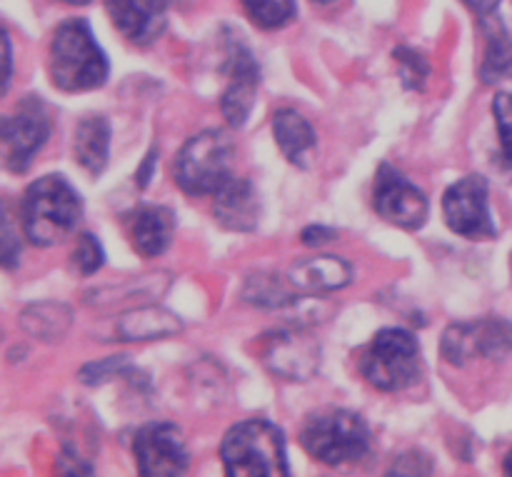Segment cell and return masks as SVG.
<instances>
[{
    "mask_svg": "<svg viewBox=\"0 0 512 477\" xmlns=\"http://www.w3.org/2000/svg\"><path fill=\"white\" fill-rule=\"evenodd\" d=\"M83 220V195L68 178L50 173L28 185L20 203L23 233L35 248L63 243Z\"/></svg>",
    "mask_w": 512,
    "mask_h": 477,
    "instance_id": "obj_1",
    "label": "cell"
},
{
    "mask_svg": "<svg viewBox=\"0 0 512 477\" xmlns=\"http://www.w3.org/2000/svg\"><path fill=\"white\" fill-rule=\"evenodd\" d=\"M48 73L55 88L65 93H88L103 88L110 75V63L88 20L73 18L55 28L50 40Z\"/></svg>",
    "mask_w": 512,
    "mask_h": 477,
    "instance_id": "obj_2",
    "label": "cell"
},
{
    "mask_svg": "<svg viewBox=\"0 0 512 477\" xmlns=\"http://www.w3.org/2000/svg\"><path fill=\"white\" fill-rule=\"evenodd\" d=\"M228 477H285L290 475L285 435L270 420H243L225 433L220 443Z\"/></svg>",
    "mask_w": 512,
    "mask_h": 477,
    "instance_id": "obj_3",
    "label": "cell"
},
{
    "mask_svg": "<svg viewBox=\"0 0 512 477\" xmlns=\"http://www.w3.org/2000/svg\"><path fill=\"white\" fill-rule=\"evenodd\" d=\"M305 453L328 468L355 465L368 458L370 428L363 415L353 410L330 408L310 415L300 430Z\"/></svg>",
    "mask_w": 512,
    "mask_h": 477,
    "instance_id": "obj_4",
    "label": "cell"
},
{
    "mask_svg": "<svg viewBox=\"0 0 512 477\" xmlns=\"http://www.w3.org/2000/svg\"><path fill=\"white\" fill-rule=\"evenodd\" d=\"M360 375L380 393H403L423 378L418 338L405 328H385L360 355Z\"/></svg>",
    "mask_w": 512,
    "mask_h": 477,
    "instance_id": "obj_5",
    "label": "cell"
},
{
    "mask_svg": "<svg viewBox=\"0 0 512 477\" xmlns=\"http://www.w3.org/2000/svg\"><path fill=\"white\" fill-rule=\"evenodd\" d=\"M233 158L235 145L225 130H203L175 155V183L190 198L215 195L233 178Z\"/></svg>",
    "mask_w": 512,
    "mask_h": 477,
    "instance_id": "obj_6",
    "label": "cell"
},
{
    "mask_svg": "<svg viewBox=\"0 0 512 477\" xmlns=\"http://www.w3.org/2000/svg\"><path fill=\"white\" fill-rule=\"evenodd\" d=\"M443 218L455 235L468 240H488L498 235L490 213V185L483 175L455 180L443 195Z\"/></svg>",
    "mask_w": 512,
    "mask_h": 477,
    "instance_id": "obj_7",
    "label": "cell"
},
{
    "mask_svg": "<svg viewBox=\"0 0 512 477\" xmlns=\"http://www.w3.org/2000/svg\"><path fill=\"white\" fill-rule=\"evenodd\" d=\"M133 455L143 477H178L190 468L183 430L170 420L140 425L133 438Z\"/></svg>",
    "mask_w": 512,
    "mask_h": 477,
    "instance_id": "obj_8",
    "label": "cell"
},
{
    "mask_svg": "<svg viewBox=\"0 0 512 477\" xmlns=\"http://www.w3.org/2000/svg\"><path fill=\"white\" fill-rule=\"evenodd\" d=\"M373 208L385 223L403 230H420L428 223V195L410 183L393 163H380L375 175Z\"/></svg>",
    "mask_w": 512,
    "mask_h": 477,
    "instance_id": "obj_9",
    "label": "cell"
},
{
    "mask_svg": "<svg viewBox=\"0 0 512 477\" xmlns=\"http://www.w3.org/2000/svg\"><path fill=\"white\" fill-rule=\"evenodd\" d=\"M510 353L512 323L500 318L448 325L440 343V355L455 368L465 365L470 358L500 360Z\"/></svg>",
    "mask_w": 512,
    "mask_h": 477,
    "instance_id": "obj_10",
    "label": "cell"
},
{
    "mask_svg": "<svg viewBox=\"0 0 512 477\" xmlns=\"http://www.w3.org/2000/svg\"><path fill=\"white\" fill-rule=\"evenodd\" d=\"M225 33H228V43H225V50H228V55H225L228 88L220 98V110H223V118L230 128H243L253 113L255 95L260 88V63L240 35H235L230 28Z\"/></svg>",
    "mask_w": 512,
    "mask_h": 477,
    "instance_id": "obj_11",
    "label": "cell"
},
{
    "mask_svg": "<svg viewBox=\"0 0 512 477\" xmlns=\"http://www.w3.org/2000/svg\"><path fill=\"white\" fill-rule=\"evenodd\" d=\"M50 138V118L43 100H25L13 115L3 120V160L10 173L20 175L30 168L35 155Z\"/></svg>",
    "mask_w": 512,
    "mask_h": 477,
    "instance_id": "obj_12",
    "label": "cell"
},
{
    "mask_svg": "<svg viewBox=\"0 0 512 477\" xmlns=\"http://www.w3.org/2000/svg\"><path fill=\"white\" fill-rule=\"evenodd\" d=\"M263 343L265 365L278 378L290 380V383H305V380L318 373L323 350H320V343L313 338L310 330H273Z\"/></svg>",
    "mask_w": 512,
    "mask_h": 477,
    "instance_id": "obj_13",
    "label": "cell"
},
{
    "mask_svg": "<svg viewBox=\"0 0 512 477\" xmlns=\"http://www.w3.org/2000/svg\"><path fill=\"white\" fill-rule=\"evenodd\" d=\"M115 30L133 45H150L168 25V0H105Z\"/></svg>",
    "mask_w": 512,
    "mask_h": 477,
    "instance_id": "obj_14",
    "label": "cell"
},
{
    "mask_svg": "<svg viewBox=\"0 0 512 477\" xmlns=\"http://www.w3.org/2000/svg\"><path fill=\"white\" fill-rule=\"evenodd\" d=\"M288 283L300 298H320L348 288L353 280V265L338 255H315L293 263L288 270Z\"/></svg>",
    "mask_w": 512,
    "mask_h": 477,
    "instance_id": "obj_15",
    "label": "cell"
},
{
    "mask_svg": "<svg viewBox=\"0 0 512 477\" xmlns=\"http://www.w3.org/2000/svg\"><path fill=\"white\" fill-rule=\"evenodd\" d=\"M130 245L140 258H158L170 248L175 235V213L168 205H138L125 218Z\"/></svg>",
    "mask_w": 512,
    "mask_h": 477,
    "instance_id": "obj_16",
    "label": "cell"
},
{
    "mask_svg": "<svg viewBox=\"0 0 512 477\" xmlns=\"http://www.w3.org/2000/svg\"><path fill=\"white\" fill-rule=\"evenodd\" d=\"M213 215L220 228L233 233H253L260 220V195L248 178H230L215 193Z\"/></svg>",
    "mask_w": 512,
    "mask_h": 477,
    "instance_id": "obj_17",
    "label": "cell"
},
{
    "mask_svg": "<svg viewBox=\"0 0 512 477\" xmlns=\"http://www.w3.org/2000/svg\"><path fill=\"white\" fill-rule=\"evenodd\" d=\"M273 138L288 163H293L295 168H310L318 150V138L305 115L293 108L278 110L273 118Z\"/></svg>",
    "mask_w": 512,
    "mask_h": 477,
    "instance_id": "obj_18",
    "label": "cell"
},
{
    "mask_svg": "<svg viewBox=\"0 0 512 477\" xmlns=\"http://www.w3.org/2000/svg\"><path fill=\"white\" fill-rule=\"evenodd\" d=\"M180 330H183V320L153 303L128 310L118 320V338L125 343H153V340L173 338Z\"/></svg>",
    "mask_w": 512,
    "mask_h": 477,
    "instance_id": "obj_19",
    "label": "cell"
},
{
    "mask_svg": "<svg viewBox=\"0 0 512 477\" xmlns=\"http://www.w3.org/2000/svg\"><path fill=\"white\" fill-rule=\"evenodd\" d=\"M75 160L90 175H100L110 158V120L105 115H85L75 128Z\"/></svg>",
    "mask_w": 512,
    "mask_h": 477,
    "instance_id": "obj_20",
    "label": "cell"
},
{
    "mask_svg": "<svg viewBox=\"0 0 512 477\" xmlns=\"http://www.w3.org/2000/svg\"><path fill=\"white\" fill-rule=\"evenodd\" d=\"M485 48L483 65H480V78L485 85H495L500 80L512 78V35L503 25V20L485 18Z\"/></svg>",
    "mask_w": 512,
    "mask_h": 477,
    "instance_id": "obj_21",
    "label": "cell"
},
{
    "mask_svg": "<svg viewBox=\"0 0 512 477\" xmlns=\"http://www.w3.org/2000/svg\"><path fill=\"white\" fill-rule=\"evenodd\" d=\"M73 323V313L63 303H33L20 315V325L28 330L33 338L45 343H58L65 338Z\"/></svg>",
    "mask_w": 512,
    "mask_h": 477,
    "instance_id": "obj_22",
    "label": "cell"
},
{
    "mask_svg": "<svg viewBox=\"0 0 512 477\" xmlns=\"http://www.w3.org/2000/svg\"><path fill=\"white\" fill-rule=\"evenodd\" d=\"M243 298L248 300L250 305L255 308H265V310H275L283 308V305L295 303V290L290 288L288 275L280 278L275 273H255L245 280L243 288Z\"/></svg>",
    "mask_w": 512,
    "mask_h": 477,
    "instance_id": "obj_23",
    "label": "cell"
},
{
    "mask_svg": "<svg viewBox=\"0 0 512 477\" xmlns=\"http://www.w3.org/2000/svg\"><path fill=\"white\" fill-rule=\"evenodd\" d=\"M240 3H243L248 18L263 30L285 28L298 15L295 0H240Z\"/></svg>",
    "mask_w": 512,
    "mask_h": 477,
    "instance_id": "obj_24",
    "label": "cell"
},
{
    "mask_svg": "<svg viewBox=\"0 0 512 477\" xmlns=\"http://www.w3.org/2000/svg\"><path fill=\"white\" fill-rule=\"evenodd\" d=\"M393 58L398 63V73L405 90H423L430 75L428 58L418 48H413V45H398L393 50Z\"/></svg>",
    "mask_w": 512,
    "mask_h": 477,
    "instance_id": "obj_25",
    "label": "cell"
},
{
    "mask_svg": "<svg viewBox=\"0 0 512 477\" xmlns=\"http://www.w3.org/2000/svg\"><path fill=\"white\" fill-rule=\"evenodd\" d=\"M493 115L500 135V163L512 178V93H498L493 100Z\"/></svg>",
    "mask_w": 512,
    "mask_h": 477,
    "instance_id": "obj_26",
    "label": "cell"
},
{
    "mask_svg": "<svg viewBox=\"0 0 512 477\" xmlns=\"http://www.w3.org/2000/svg\"><path fill=\"white\" fill-rule=\"evenodd\" d=\"M70 260H73V268L88 278V275H95L105 265V250L93 233H83L75 243Z\"/></svg>",
    "mask_w": 512,
    "mask_h": 477,
    "instance_id": "obj_27",
    "label": "cell"
},
{
    "mask_svg": "<svg viewBox=\"0 0 512 477\" xmlns=\"http://www.w3.org/2000/svg\"><path fill=\"white\" fill-rule=\"evenodd\" d=\"M130 360L125 355H115V358L108 360H95V363H88L83 370H80V378H83L85 385H103L108 383L115 375L130 373Z\"/></svg>",
    "mask_w": 512,
    "mask_h": 477,
    "instance_id": "obj_28",
    "label": "cell"
},
{
    "mask_svg": "<svg viewBox=\"0 0 512 477\" xmlns=\"http://www.w3.org/2000/svg\"><path fill=\"white\" fill-rule=\"evenodd\" d=\"M20 255H23V248H20V233H15L13 220H10L8 210H5V218H3V268L5 270L18 268Z\"/></svg>",
    "mask_w": 512,
    "mask_h": 477,
    "instance_id": "obj_29",
    "label": "cell"
},
{
    "mask_svg": "<svg viewBox=\"0 0 512 477\" xmlns=\"http://www.w3.org/2000/svg\"><path fill=\"white\" fill-rule=\"evenodd\" d=\"M433 473V463H430V458L425 453H420V450H410V453L400 455L398 460H395L393 470H390V475H430Z\"/></svg>",
    "mask_w": 512,
    "mask_h": 477,
    "instance_id": "obj_30",
    "label": "cell"
},
{
    "mask_svg": "<svg viewBox=\"0 0 512 477\" xmlns=\"http://www.w3.org/2000/svg\"><path fill=\"white\" fill-rule=\"evenodd\" d=\"M338 235H340L338 230L330 228V225L313 223V225H308V228L303 230V235H300V238H303V243L308 245V248H323V245L333 243Z\"/></svg>",
    "mask_w": 512,
    "mask_h": 477,
    "instance_id": "obj_31",
    "label": "cell"
},
{
    "mask_svg": "<svg viewBox=\"0 0 512 477\" xmlns=\"http://www.w3.org/2000/svg\"><path fill=\"white\" fill-rule=\"evenodd\" d=\"M158 158H160L158 148H150V153L145 155L143 163H140V168L135 170V185H138L140 190H145L150 185V178H153L155 165H158Z\"/></svg>",
    "mask_w": 512,
    "mask_h": 477,
    "instance_id": "obj_32",
    "label": "cell"
},
{
    "mask_svg": "<svg viewBox=\"0 0 512 477\" xmlns=\"http://www.w3.org/2000/svg\"><path fill=\"white\" fill-rule=\"evenodd\" d=\"M478 18H490L503 0H463Z\"/></svg>",
    "mask_w": 512,
    "mask_h": 477,
    "instance_id": "obj_33",
    "label": "cell"
},
{
    "mask_svg": "<svg viewBox=\"0 0 512 477\" xmlns=\"http://www.w3.org/2000/svg\"><path fill=\"white\" fill-rule=\"evenodd\" d=\"M3 48H5V80H3V95H5L10 88V75H13V40H10L8 30L3 33Z\"/></svg>",
    "mask_w": 512,
    "mask_h": 477,
    "instance_id": "obj_34",
    "label": "cell"
},
{
    "mask_svg": "<svg viewBox=\"0 0 512 477\" xmlns=\"http://www.w3.org/2000/svg\"><path fill=\"white\" fill-rule=\"evenodd\" d=\"M503 470H505V475H512V450L508 455H505V463H503Z\"/></svg>",
    "mask_w": 512,
    "mask_h": 477,
    "instance_id": "obj_35",
    "label": "cell"
},
{
    "mask_svg": "<svg viewBox=\"0 0 512 477\" xmlns=\"http://www.w3.org/2000/svg\"><path fill=\"white\" fill-rule=\"evenodd\" d=\"M58 3H68V5H90L93 0H58Z\"/></svg>",
    "mask_w": 512,
    "mask_h": 477,
    "instance_id": "obj_36",
    "label": "cell"
},
{
    "mask_svg": "<svg viewBox=\"0 0 512 477\" xmlns=\"http://www.w3.org/2000/svg\"><path fill=\"white\" fill-rule=\"evenodd\" d=\"M313 3H318V5H330V3H335V0H313Z\"/></svg>",
    "mask_w": 512,
    "mask_h": 477,
    "instance_id": "obj_37",
    "label": "cell"
}]
</instances>
